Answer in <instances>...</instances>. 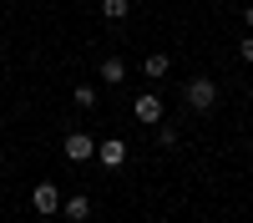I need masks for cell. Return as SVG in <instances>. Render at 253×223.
<instances>
[{"label": "cell", "instance_id": "13", "mask_svg": "<svg viewBox=\"0 0 253 223\" xmlns=\"http://www.w3.org/2000/svg\"><path fill=\"white\" fill-rule=\"evenodd\" d=\"M41 223H56V218H41Z\"/></svg>", "mask_w": 253, "mask_h": 223}, {"label": "cell", "instance_id": "1", "mask_svg": "<svg viewBox=\"0 0 253 223\" xmlns=\"http://www.w3.org/2000/svg\"><path fill=\"white\" fill-rule=\"evenodd\" d=\"M31 208L41 218H56L61 213V188H56V182H36V188H31Z\"/></svg>", "mask_w": 253, "mask_h": 223}, {"label": "cell", "instance_id": "4", "mask_svg": "<svg viewBox=\"0 0 253 223\" xmlns=\"http://www.w3.org/2000/svg\"><path fill=\"white\" fill-rule=\"evenodd\" d=\"M132 117L142 122V127H157V122H162V96H157V91H142V96L132 101Z\"/></svg>", "mask_w": 253, "mask_h": 223}, {"label": "cell", "instance_id": "12", "mask_svg": "<svg viewBox=\"0 0 253 223\" xmlns=\"http://www.w3.org/2000/svg\"><path fill=\"white\" fill-rule=\"evenodd\" d=\"M243 20H248V26H253V5H248V10H243Z\"/></svg>", "mask_w": 253, "mask_h": 223}, {"label": "cell", "instance_id": "11", "mask_svg": "<svg viewBox=\"0 0 253 223\" xmlns=\"http://www.w3.org/2000/svg\"><path fill=\"white\" fill-rule=\"evenodd\" d=\"M238 51H243V61H248V66H253V36H243V46H238Z\"/></svg>", "mask_w": 253, "mask_h": 223}, {"label": "cell", "instance_id": "9", "mask_svg": "<svg viewBox=\"0 0 253 223\" xmlns=\"http://www.w3.org/2000/svg\"><path fill=\"white\" fill-rule=\"evenodd\" d=\"M126 10H132V0H101V15H107L112 26H122V20H126Z\"/></svg>", "mask_w": 253, "mask_h": 223}, {"label": "cell", "instance_id": "7", "mask_svg": "<svg viewBox=\"0 0 253 223\" xmlns=\"http://www.w3.org/2000/svg\"><path fill=\"white\" fill-rule=\"evenodd\" d=\"M142 71H147V76H152V81H162L167 71H172V56H167V51H152V56H147V61H142Z\"/></svg>", "mask_w": 253, "mask_h": 223}, {"label": "cell", "instance_id": "8", "mask_svg": "<svg viewBox=\"0 0 253 223\" xmlns=\"http://www.w3.org/2000/svg\"><path fill=\"white\" fill-rule=\"evenodd\" d=\"M101 81H107V87L126 81V61H122V56H101Z\"/></svg>", "mask_w": 253, "mask_h": 223}, {"label": "cell", "instance_id": "3", "mask_svg": "<svg viewBox=\"0 0 253 223\" xmlns=\"http://www.w3.org/2000/svg\"><path fill=\"white\" fill-rule=\"evenodd\" d=\"M213 101H218V87H213L208 76H193V81H187V107H193V112H213Z\"/></svg>", "mask_w": 253, "mask_h": 223}, {"label": "cell", "instance_id": "6", "mask_svg": "<svg viewBox=\"0 0 253 223\" xmlns=\"http://www.w3.org/2000/svg\"><path fill=\"white\" fill-rule=\"evenodd\" d=\"M61 213H66L71 223H86V218H91V198H86V193H76V198H61Z\"/></svg>", "mask_w": 253, "mask_h": 223}, {"label": "cell", "instance_id": "2", "mask_svg": "<svg viewBox=\"0 0 253 223\" xmlns=\"http://www.w3.org/2000/svg\"><path fill=\"white\" fill-rule=\"evenodd\" d=\"M61 152H66V162H91V157H96V137H91V132H66Z\"/></svg>", "mask_w": 253, "mask_h": 223}, {"label": "cell", "instance_id": "5", "mask_svg": "<svg viewBox=\"0 0 253 223\" xmlns=\"http://www.w3.org/2000/svg\"><path fill=\"white\" fill-rule=\"evenodd\" d=\"M96 162H101V168H122V162H126V142L122 137H101L96 142Z\"/></svg>", "mask_w": 253, "mask_h": 223}, {"label": "cell", "instance_id": "10", "mask_svg": "<svg viewBox=\"0 0 253 223\" xmlns=\"http://www.w3.org/2000/svg\"><path fill=\"white\" fill-rule=\"evenodd\" d=\"M71 101H76L81 112H91V107H96V87H76V91H71Z\"/></svg>", "mask_w": 253, "mask_h": 223}]
</instances>
